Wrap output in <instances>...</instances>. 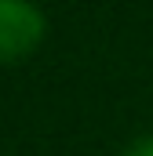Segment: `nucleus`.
<instances>
[{
	"label": "nucleus",
	"mask_w": 153,
	"mask_h": 156,
	"mask_svg": "<svg viewBox=\"0 0 153 156\" xmlns=\"http://www.w3.org/2000/svg\"><path fill=\"white\" fill-rule=\"evenodd\" d=\"M44 33V15L33 0H0V58L29 51Z\"/></svg>",
	"instance_id": "obj_1"
},
{
	"label": "nucleus",
	"mask_w": 153,
	"mask_h": 156,
	"mask_svg": "<svg viewBox=\"0 0 153 156\" xmlns=\"http://www.w3.org/2000/svg\"><path fill=\"white\" fill-rule=\"evenodd\" d=\"M124 156H153V134H142V138H135V142L124 149Z\"/></svg>",
	"instance_id": "obj_2"
}]
</instances>
